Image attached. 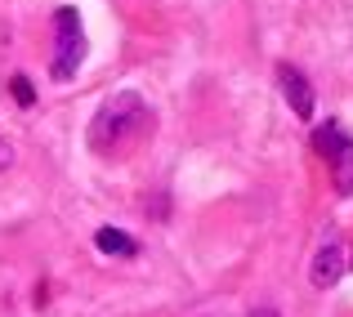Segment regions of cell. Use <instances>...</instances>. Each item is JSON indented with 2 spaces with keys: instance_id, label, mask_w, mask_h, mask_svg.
<instances>
[{
  "instance_id": "cell-1",
  "label": "cell",
  "mask_w": 353,
  "mask_h": 317,
  "mask_svg": "<svg viewBox=\"0 0 353 317\" xmlns=\"http://www.w3.org/2000/svg\"><path fill=\"white\" fill-rule=\"evenodd\" d=\"M148 134H152V108H148V99L134 94V90H121V94H112L94 112V121H90V152L125 156V152H134Z\"/></svg>"
},
{
  "instance_id": "cell-2",
  "label": "cell",
  "mask_w": 353,
  "mask_h": 317,
  "mask_svg": "<svg viewBox=\"0 0 353 317\" xmlns=\"http://www.w3.org/2000/svg\"><path fill=\"white\" fill-rule=\"evenodd\" d=\"M85 63V27L81 14L72 5L54 9V59H50V76L54 81H72Z\"/></svg>"
},
{
  "instance_id": "cell-3",
  "label": "cell",
  "mask_w": 353,
  "mask_h": 317,
  "mask_svg": "<svg viewBox=\"0 0 353 317\" xmlns=\"http://www.w3.org/2000/svg\"><path fill=\"white\" fill-rule=\"evenodd\" d=\"M313 152L327 156L331 179H336V192H340V197H353V134L340 125L336 116H331L327 125L313 130Z\"/></svg>"
},
{
  "instance_id": "cell-4",
  "label": "cell",
  "mask_w": 353,
  "mask_h": 317,
  "mask_svg": "<svg viewBox=\"0 0 353 317\" xmlns=\"http://www.w3.org/2000/svg\"><path fill=\"white\" fill-rule=\"evenodd\" d=\"M277 85H282V99L291 103L295 116H300V121H313V108H318V99H313V85H309V76H304L300 68L282 63V68H277Z\"/></svg>"
},
{
  "instance_id": "cell-5",
  "label": "cell",
  "mask_w": 353,
  "mask_h": 317,
  "mask_svg": "<svg viewBox=\"0 0 353 317\" xmlns=\"http://www.w3.org/2000/svg\"><path fill=\"white\" fill-rule=\"evenodd\" d=\"M340 273H345V250H340V241H327V246L313 255L309 277H313V286H318V291H331V286L340 282Z\"/></svg>"
},
{
  "instance_id": "cell-6",
  "label": "cell",
  "mask_w": 353,
  "mask_h": 317,
  "mask_svg": "<svg viewBox=\"0 0 353 317\" xmlns=\"http://www.w3.org/2000/svg\"><path fill=\"white\" fill-rule=\"evenodd\" d=\"M94 246L103 250V255H121V259H134V255H139V241L125 237L121 228H99V232H94Z\"/></svg>"
},
{
  "instance_id": "cell-7",
  "label": "cell",
  "mask_w": 353,
  "mask_h": 317,
  "mask_svg": "<svg viewBox=\"0 0 353 317\" xmlns=\"http://www.w3.org/2000/svg\"><path fill=\"white\" fill-rule=\"evenodd\" d=\"M9 94H14L23 108H32V103H36V90H32V81H27L23 72H14V76H9Z\"/></svg>"
},
{
  "instance_id": "cell-8",
  "label": "cell",
  "mask_w": 353,
  "mask_h": 317,
  "mask_svg": "<svg viewBox=\"0 0 353 317\" xmlns=\"http://www.w3.org/2000/svg\"><path fill=\"white\" fill-rule=\"evenodd\" d=\"M14 165V147H9V139H0V170H9Z\"/></svg>"
},
{
  "instance_id": "cell-9",
  "label": "cell",
  "mask_w": 353,
  "mask_h": 317,
  "mask_svg": "<svg viewBox=\"0 0 353 317\" xmlns=\"http://www.w3.org/2000/svg\"><path fill=\"white\" fill-rule=\"evenodd\" d=\"M250 317H277V313H273V309H255Z\"/></svg>"
}]
</instances>
